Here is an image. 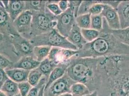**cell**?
I'll use <instances>...</instances> for the list:
<instances>
[{"mask_svg": "<svg viewBox=\"0 0 129 96\" xmlns=\"http://www.w3.org/2000/svg\"><path fill=\"white\" fill-rule=\"evenodd\" d=\"M58 5L62 12H64L69 9V1H60L58 3Z\"/></svg>", "mask_w": 129, "mask_h": 96, "instance_id": "37", "label": "cell"}, {"mask_svg": "<svg viewBox=\"0 0 129 96\" xmlns=\"http://www.w3.org/2000/svg\"><path fill=\"white\" fill-rule=\"evenodd\" d=\"M70 63L58 64L54 68L49 76L48 79L44 89L48 87L54 81L61 78L66 73Z\"/></svg>", "mask_w": 129, "mask_h": 96, "instance_id": "18", "label": "cell"}, {"mask_svg": "<svg viewBox=\"0 0 129 96\" xmlns=\"http://www.w3.org/2000/svg\"><path fill=\"white\" fill-rule=\"evenodd\" d=\"M67 38L72 44L75 46L78 50H81L87 43L82 36L81 28L76 23Z\"/></svg>", "mask_w": 129, "mask_h": 96, "instance_id": "13", "label": "cell"}, {"mask_svg": "<svg viewBox=\"0 0 129 96\" xmlns=\"http://www.w3.org/2000/svg\"><path fill=\"white\" fill-rule=\"evenodd\" d=\"M101 15L106 20L110 29L111 30L120 29L119 16L116 9L105 4L104 9Z\"/></svg>", "mask_w": 129, "mask_h": 96, "instance_id": "11", "label": "cell"}, {"mask_svg": "<svg viewBox=\"0 0 129 96\" xmlns=\"http://www.w3.org/2000/svg\"><path fill=\"white\" fill-rule=\"evenodd\" d=\"M78 58H99L112 55H129V46L119 41L109 31L103 17V28L100 36L92 42L87 43L78 50Z\"/></svg>", "mask_w": 129, "mask_h": 96, "instance_id": "2", "label": "cell"}, {"mask_svg": "<svg viewBox=\"0 0 129 96\" xmlns=\"http://www.w3.org/2000/svg\"><path fill=\"white\" fill-rule=\"evenodd\" d=\"M2 91L6 96H16L19 94L18 84L8 78L2 87Z\"/></svg>", "mask_w": 129, "mask_h": 96, "instance_id": "20", "label": "cell"}, {"mask_svg": "<svg viewBox=\"0 0 129 96\" xmlns=\"http://www.w3.org/2000/svg\"><path fill=\"white\" fill-rule=\"evenodd\" d=\"M109 96H112V95H109Z\"/></svg>", "mask_w": 129, "mask_h": 96, "instance_id": "45", "label": "cell"}, {"mask_svg": "<svg viewBox=\"0 0 129 96\" xmlns=\"http://www.w3.org/2000/svg\"><path fill=\"white\" fill-rule=\"evenodd\" d=\"M98 96H129V55L99 57Z\"/></svg>", "mask_w": 129, "mask_h": 96, "instance_id": "1", "label": "cell"}, {"mask_svg": "<svg viewBox=\"0 0 129 96\" xmlns=\"http://www.w3.org/2000/svg\"><path fill=\"white\" fill-rule=\"evenodd\" d=\"M109 31L119 41L129 46V27L118 30H111L109 27Z\"/></svg>", "mask_w": 129, "mask_h": 96, "instance_id": "24", "label": "cell"}, {"mask_svg": "<svg viewBox=\"0 0 129 96\" xmlns=\"http://www.w3.org/2000/svg\"><path fill=\"white\" fill-rule=\"evenodd\" d=\"M76 24L81 29L91 28V15L90 14L82 15L76 17Z\"/></svg>", "mask_w": 129, "mask_h": 96, "instance_id": "25", "label": "cell"}, {"mask_svg": "<svg viewBox=\"0 0 129 96\" xmlns=\"http://www.w3.org/2000/svg\"><path fill=\"white\" fill-rule=\"evenodd\" d=\"M16 96H21V95H20L19 94H18L17 95H16Z\"/></svg>", "mask_w": 129, "mask_h": 96, "instance_id": "44", "label": "cell"}, {"mask_svg": "<svg viewBox=\"0 0 129 96\" xmlns=\"http://www.w3.org/2000/svg\"><path fill=\"white\" fill-rule=\"evenodd\" d=\"M75 19L73 13L69 8L56 16L57 24L55 28L62 36L67 37L76 23Z\"/></svg>", "mask_w": 129, "mask_h": 96, "instance_id": "9", "label": "cell"}, {"mask_svg": "<svg viewBox=\"0 0 129 96\" xmlns=\"http://www.w3.org/2000/svg\"><path fill=\"white\" fill-rule=\"evenodd\" d=\"M52 47L48 46H40L34 47L32 57L39 62L41 63L48 57Z\"/></svg>", "mask_w": 129, "mask_h": 96, "instance_id": "19", "label": "cell"}, {"mask_svg": "<svg viewBox=\"0 0 129 96\" xmlns=\"http://www.w3.org/2000/svg\"><path fill=\"white\" fill-rule=\"evenodd\" d=\"M8 77L18 84L27 81L29 71L19 68H10L5 70Z\"/></svg>", "mask_w": 129, "mask_h": 96, "instance_id": "17", "label": "cell"}, {"mask_svg": "<svg viewBox=\"0 0 129 96\" xmlns=\"http://www.w3.org/2000/svg\"><path fill=\"white\" fill-rule=\"evenodd\" d=\"M19 94L21 96H26L31 89L32 86L27 82H23L18 84Z\"/></svg>", "mask_w": 129, "mask_h": 96, "instance_id": "34", "label": "cell"}, {"mask_svg": "<svg viewBox=\"0 0 129 96\" xmlns=\"http://www.w3.org/2000/svg\"><path fill=\"white\" fill-rule=\"evenodd\" d=\"M40 64L32 56H25L21 57L14 63L11 68H19L30 71L38 68Z\"/></svg>", "mask_w": 129, "mask_h": 96, "instance_id": "15", "label": "cell"}, {"mask_svg": "<svg viewBox=\"0 0 129 96\" xmlns=\"http://www.w3.org/2000/svg\"><path fill=\"white\" fill-rule=\"evenodd\" d=\"M70 93L73 96H85L91 92L85 85L76 82L70 87Z\"/></svg>", "mask_w": 129, "mask_h": 96, "instance_id": "23", "label": "cell"}, {"mask_svg": "<svg viewBox=\"0 0 129 96\" xmlns=\"http://www.w3.org/2000/svg\"><path fill=\"white\" fill-rule=\"evenodd\" d=\"M8 78L5 70L0 69V90L4 83Z\"/></svg>", "mask_w": 129, "mask_h": 96, "instance_id": "36", "label": "cell"}, {"mask_svg": "<svg viewBox=\"0 0 129 96\" xmlns=\"http://www.w3.org/2000/svg\"><path fill=\"white\" fill-rule=\"evenodd\" d=\"M59 96H73V95L70 92H68V93H64L63 94H61V95H60Z\"/></svg>", "mask_w": 129, "mask_h": 96, "instance_id": "41", "label": "cell"}, {"mask_svg": "<svg viewBox=\"0 0 129 96\" xmlns=\"http://www.w3.org/2000/svg\"><path fill=\"white\" fill-rule=\"evenodd\" d=\"M48 1H25V11L30 12H42L45 11Z\"/></svg>", "mask_w": 129, "mask_h": 96, "instance_id": "21", "label": "cell"}, {"mask_svg": "<svg viewBox=\"0 0 129 96\" xmlns=\"http://www.w3.org/2000/svg\"><path fill=\"white\" fill-rule=\"evenodd\" d=\"M81 32L83 37L87 43L91 42L100 36V32L96 30L88 28L81 29Z\"/></svg>", "mask_w": 129, "mask_h": 96, "instance_id": "27", "label": "cell"}, {"mask_svg": "<svg viewBox=\"0 0 129 96\" xmlns=\"http://www.w3.org/2000/svg\"><path fill=\"white\" fill-rule=\"evenodd\" d=\"M2 2H3V4L4 6L6 9L7 8V7H8V6L9 1H2Z\"/></svg>", "mask_w": 129, "mask_h": 96, "instance_id": "39", "label": "cell"}, {"mask_svg": "<svg viewBox=\"0 0 129 96\" xmlns=\"http://www.w3.org/2000/svg\"><path fill=\"white\" fill-rule=\"evenodd\" d=\"M0 6L2 7H3V8H5L4 5H3V2L2 1H0Z\"/></svg>", "mask_w": 129, "mask_h": 96, "instance_id": "43", "label": "cell"}, {"mask_svg": "<svg viewBox=\"0 0 129 96\" xmlns=\"http://www.w3.org/2000/svg\"><path fill=\"white\" fill-rule=\"evenodd\" d=\"M91 28L101 31L103 28V17L101 15L91 16Z\"/></svg>", "mask_w": 129, "mask_h": 96, "instance_id": "29", "label": "cell"}, {"mask_svg": "<svg viewBox=\"0 0 129 96\" xmlns=\"http://www.w3.org/2000/svg\"><path fill=\"white\" fill-rule=\"evenodd\" d=\"M29 41L33 47L48 46L51 47L78 50L75 46L68 40L67 37L59 34L55 28L49 32L32 37Z\"/></svg>", "mask_w": 129, "mask_h": 96, "instance_id": "4", "label": "cell"}, {"mask_svg": "<svg viewBox=\"0 0 129 96\" xmlns=\"http://www.w3.org/2000/svg\"><path fill=\"white\" fill-rule=\"evenodd\" d=\"M0 32L6 37L18 35L13 26V22L5 8L0 6Z\"/></svg>", "mask_w": 129, "mask_h": 96, "instance_id": "12", "label": "cell"}, {"mask_svg": "<svg viewBox=\"0 0 129 96\" xmlns=\"http://www.w3.org/2000/svg\"><path fill=\"white\" fill-rule=\"evenodd\" d=\"M14 63L7 57L0 53V69L6 70L11 68Z\"/></svg>", "mask_w": 129, "mask_h": 96, "instance_id": "33", "label": "cell"}, {"mask_svg": "<svg viewBox=\"0 0 129 96\" xmlns=\"http://www.w3.org/2000/svg\"><path fill=\"white\" fill-rule=\"evenodd\" d=\"M9 37L14 53L16 56H19V58L25 56H32L34 47L29 40L19 35H11Z\"/></svg>", "mask_w": 129, "mask_h": 96, "instance_id": "8", "label": "cell"}, {"mask_svg": "<svg viewBox=\"0 0 129 96\" xmlns=\"http://www.w3.org/2000/svg\"><path fill=\"white\" fill-rule=\"evenodd\" d=\"M78 50L52 47L48 58L57 65L61 64L70 63L73 57L76 56H78Z\"/></svg>", "mask_w": 129, "mask_h": 96, "instance_id": "10", "label": "cell"}, {"mask_svg": "<svg viewBox=\"0 0 129 96\" xmlns=\"http://www.w3.org/2000/svg\"><path fill=\"white\" fill-rule=\"evenodd\" d=\"M75 83L66 73L61 78L44 89V96H59L65 93H70V87Z\"/></svg>", "mask_w": 129, "mask_h": 96, "instance_id": "6", "label": "cell"}, {"mask_svg": "<svg viewBox=\"0 0 129 96\" xmlns=\"http://www.w3.org/2000/svg\"><path fill=\"white\" fill-rule=\"evenodd\" d=\"M0 96H6V95L2 91L0 90Z\"/></svg>", "mask_w": 129, "mask_h": 96, "instance_id": "42", "label": "cell"}, {"mask_svg": "<svg viewBox=\"0 0 129 96\" xmlns=\"http://www.w3.org/2000/svg\"><path fill=\"white\" fill-rule=\"evenodd\" d=\"M48 79L47 78L43 76L38 85L32 87L26 96H38L41 89L43 85H46Z\"/></svg>", "mask_w": 129, "mask_h": 96, "instance_id": "31", "label": "cell"}, {"mask_svg": "<svg viewBox=\"0 0 129 96\" xmlns=\"http://www.w3.org/2000/svg\"><path fill=\"white\" fill-rule=\"evenodd\" d=\"M58 2L59 1H48L46 6V7L49 11L55 16H58L63 13L58 5Z\"/></svg>", "mask_w": 129, "mask_h": 96, "instance_id": "30", "label": "cell"}, {"mask_svg": "<svg viewBox=\"0 0 129 96\" xmlns=\"http://www.w3.org/2000/svg\"><path fill=\"white\" fill-rule=\"evenodd\" d=\"M43 76L38 68H35L29 71L27 82L32 87L35 86L39 83Z\"/></svg>", "mask_w": 129, "mask_h": 96, "instance_id": "26", "label": "cell"}, {"mask_svg": "<svg viewBox=\"0 0 129 96\" xmlns=\"http://www.w3.org/2000/svg\"><path fill=\"white\" fill-rule=\"evenodd\" d=\"M105 7L104 1H94V4L91 6L89 11L91 16L101 15Z\"/></svg>", "mask_w": 129, "mask_h": 96, "instance_id": "28", "label": "cell"}, {"mask_svg": "<svg viewBox=\"0 0 129 96\" xmlns=\"http://www.w3.org/2000/svg\"><path fill=\"white\" fill-rule=\"evenodd\" d=\"M45 85H43V86L42 87L41 90L39 92V93L38 94V96H44V87Z\"/></svg>", "mask_w": 129, "mask_h": 96, "instance_id": "38", "label": "cell"}, {"mask_svg": "<svg viewBox=\"0 0 129 96\" xmlns=\"http://www.w3.org/2000/svg\"><path fill=\"white\" fill-rule=\"evenodd\" d=\"M31 13V38L49 32L55 28L57 24L56 16H54L49 11L47 7L45 11Z\"/></svg>", "mask_w": 129, "mask_h": 96, "instance_id": "5", "label": "cell"}, {"mask_svg": "<svg viewBox=\"0 0 129 96\" xmlns=\"http://www.w3.org/2000/svg\"><path fill=\"white\" fill-rule=\"evenodd\" d=\"M82 1H69V8L73 13L76 18L78 16V11Z\"/></svg>", "mask_w": 129, "mask_h": 96, "instance_id": "35", "label": "cell"}, {"mask_svg": "<svg viewBox=\"0 0 129 96\" xmlns=\"http://www.w3.org/2000/svg\"><path fill=\"white\" fill-rule=\"evenodd\" d=\"M99 60V58H78L76 56L70 60L66 73L75 82L85 85L91 93L97 91L100 83Z\"/></svg>", "mask_w": 129, "mask_h": 96, "instance_id": "3", "label": "cell"}, {"mask_svg": "<svg viewBox=\"0 0 129 96\" xmlns=\"http://www.w3.org/2000/svg\"><path fill=\"white\" fill-rule=\"evenodd\" d=\"M94 3V1H82L78 11L77 16L89 14L90 8Z\"/></svg>", "mask_w": 129, "mask_h": 96, "instance_id": "32", "label": "cell"}, {"mask_svg": "<svg viewBox=\"0 0 129 96\" xmlns=\"http://www.w3.org/2000/svg\"><path fill=\"white\" fill-rule=\"evenodd\" d=\"M56 66V65L47 58L40 63L38 68L43 76L48 79L49 75Z\"/></svg>", "mask_w": 129, "mask_h": 96, "instance_id": "22", "label": "cell"}, {"mask_svg": "<svg viewBox=\"0 0 129 96\" xmlns=\"http://www.w3.org/2000/svg\"><path fill=\"white\" fill-rule=\"evenodd\" d=\"M85 96H98V93L97 91H94L92 92H91V93H90L89 94Z\"/></svg>", "mask_w": 129, "mask_h": 96, "instance_id": "40", "label": "cell"}, {"mask_svg": "<svg viewBox=\"0 0 129 96\" xmlns=\"http://www.w3.org/2000/svg\"><path fill=\"white\" fill-rule=\"evenodd\" d=\"M116 10L119 16L120 29L129 27V1H121Z\"/></svg>", "mask_w": 129, "mask_h": 96, "instance_id": "14", "label": "cell"}, {"mask_svg": "<svg viewBox=\"0 0 129 96\" xmlns=\"http://www.w3.org/2000/svg\"><path fill=\"white\" fill-rule=\"evenodd\" d=\"M6 10L11 21L13 22L18 16L25 11V1H9Z\"/></svg>", "mask_w": 129, "mask_h": 96, "instance_id": "16", "label": "cell"}, {"mask_svg": "<svg viewBox=\"0 0 129 96\" xmlns=\"http://www.w3.org/2000/svg\"><path fill=\"white\" fill-rule=\"evenodd\" d=\"M32 14L30 11H24L13 22V26L17 33L28 40L31 38Z\"/></svg>", "mask_w": 129, "mask_h": 96, "instance_id": "7", "label": "cell"}]
</instances>
